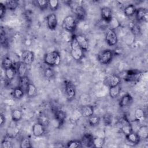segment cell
Instances as JSON below:
<instances>
[{
    "mask_svg": "<svg viewBox=\"0 0 148 148\" xmlns=\"http://www.w3.org/2000/svg\"><path fill=\"white\" fill-rule=\"evenodd\" d=\"M2 66L4 69H6L7 68L14 66V65L13 61L9 57H5L2 60Z\"/></svg>",
    "mask_w": 148,
    "mask_h": 148,
    "instance_id": "34",
    "label": "cell"
},
{
    "mask_svg": "<svg viewBox=\"0 0 148 148\" xmlns=\"http://www.w3.org/2000/svg\"><path fill=\"white\" fill-rule=\"evenodd\" d=\"M93 139L94 136L89 133H86L83 135L82 136L81 142L83 145V147H91L93 146Z\"/></svg>",
    "mask_w": 148,
    "mask_h": 148,
    "instance_id": "17",
    "label": "cell"
},
{
    "mask_svg": "<svg viewBox=\"0 0 148 148\" xmlns=\"http://www.w3.org/2000/svg\"><path fill=\"white\" fill-rule=\"evenodd\" d=\"M135 121L137 122H142L145 120L146 114L145 111L141 108H137L134 113Z\"/></svg>",
    "mask_w": 148,
    "mask_h": 148,
    "instance_id": "24",
    "label": "cell"
},
{
    "mask_svg": "<svg viewBox=\"0 0 148 148\" xmlns=\"http://www.w3.org/2000/svg\"><path fill=\"white\" fill-rule=\"evenodd\" d=\"M1 147L2 148H12L13 145L10 140L8 139H4L1 142Z\"/></svg>",
    "mask_w": 148,
    "mask_h": 148,
    "instance_id": "43",
    "label": "cell"
},
{
    "mask_svg": "<svg viewBox=\"0 0 148 148\" xmlns=\"http://www.w3.org/2000/svg\"><path fill=\"white\" fill-rule=\"evenodd\" d=\"M66 147L70 148H79L83 147V145L80 140H71L66 143Z\"/></svg>",
    "mask_w": 148,
    "mask_h": 148,
    "instance_id": "36",
    "label": "cell"
},
{
    "mask_svg": "<svg viewBox=\"0 0 148 148\" xmlns=\"http://www.w3.org/2000/svg\"><path fill=\"white\" fill-rule=\"evenodd\" d=\"M119 122L121 125L120 130L121 132L125 135V136L133 131L132 125L125 116L121 117L120 119Z\"/></svg>",
    "mask_w": 148,
    "mask_h": 148,
    "instance_id": "7",
    "label": "cell"
},
{
    "mask_svg": "<svg viewBox=\"0 0 148 148\" xmlns=\"http://www.w3.org/2000/svg\"><path fill=\"white\" fill-rule=\"evenodd\" d=\"M75 36L80 47L84 50V51H87L89 47V42L88 39L85 36L81 34L75 35Z\"/></svg>",
    "mask_w": 148,
    "mask_h": 148,
    "instance_id": "13",
    "label": "cell"
},
{
    "mask_svg": "<svg viewBox=\"0 0 148 148\" xmlns=\"http://www.w3.org/2000/svg\"><path fill=\"white\" fill-rule=\"evenodd\" d=\"M12 120L14 122H18L23 117V112L18 109H14L12 111Z\"/></svg>",
    "mask_w": 148,
    "mask_h": 148,
    "instance_id": "25",
    "label": "cell"
},
{
    "mask_svg": "<svg viewBox=\"0 0 148 148\" xmlns=\"http://www.w3.org/2000/svg\"><path fill=\"white\" fill-rule=\"evenodd\" d=\"M59 7V1L57 0H50L48 1V8L52 10L55 11L57 10Z\"/></svg>",
    "mask_w": 148,
    "mask_h": 148,
    "instance_id": "41",
    "label": "cell"
},
{
    "mask_svg": "<svg viewBox=\"0 0 148 148\" xmlns=\"http://www.w3.org/2000/svg\"><path fill=\"white\" fill-rule=\"evenodd\" d=\"M45 127L39 123V122L35 123L32 128V131L34 136L36 137H40L43 136L45 133Z\"/></svg>",
    "mask_w": 148,
    "mask_h": 148,
    "instance_id": "14",
    "label": "cell"
},
{
    "mask_svg": "<svg viewBox=\"0 0 148 148\" xmlns=\"http://www.w3.org/2000/svg\"><path fill=\"white\" fill-rule=\"evenodd\" d=\"M135 17L138 21H147L148 17L147 10L144 8L136 9L135 12Z\"/></svg>",
    "mask_w": 148,
    "mask_h": 148,
    "instance_id": "15",
    "label": "cell"
},
{
    "mask_svg": "<svg viewBox=\"0 0 148 148\" xmlns=\"http://www.w3.org/2000/svg\"><path fill=\"white\" fill-rule=\"evenodd\" d=\"M17 73V69L15 66L7 68L5 69V74L6 79L8 82H11L14 77Z\"/></svg>",
    "mask_w": 148,
    "mask_h": 148,
    "instance_id": "23",
    "label": "cell"
},
{
    "mask_svg": "<svg viewBox=\"0 0 148 148\" xmlns=\"http://www.w3.org/2000/svg\"><path fill=\"white\" fill-rule=\"evenodd\" d=\"M47 25L50 30H55L57 28L58 21L57 17L55 13H50L46 17Z\"/></svg>",
    "mask_w": 148,
    "mask_h": 148,
    "instance_id": "11",
    "label": "cell"
},
{
    "mask_svg": "<svg viewBox=\"0 0 148 148\" xmlns=\"http://www.w3.org/2000/svg\"><path fill=\"white\" fill-rule=\"evenodd\" d=\"M20 147L21 148H30L32 147V146L31 145V142L30 139L28 137H23L20 140Z\"/></svg>",
    "mask_w": 148,
    "mask_h": 148,
    "instance_id": "37",
    "label": "cell"
},
{
    "mask_svg": "<svg viewBox=\"0 0 148 148\" xmlns=\"http://www.w3.org/2000/svg\"><path fill=\"white\" fill-rule=\"evenodd\" d=\"M125 138L128 142L132 144L133 145L138 144L140 140L136 133L133 131L130 134H128L127 135H125Z\"/></svg>",
    "mask_w": 148,
    "mask_h": 148,
    "instance_id": "22",
    "label": "cell"
},
{
    "mask_svg": "<svg viewBox=\"0 0 148 148\" xmlns=\"http://www.w3.org/2000/svg\"><path fill=\"white\" fill-rule=\"evenodd\" d=\"M24 93H25L24 90L22 89L20 87L17 86L13 89L12 92V95L14 98L19 99L23 97V96L24 95Z\"/></svg>",
    "mask_w": 148,
    "mask_h": 148,
    "instance_id": "30",
    "label": "cell"
},
{
    "mask_svg": "<svg viewBox=\"0 0 148 148\" xmlns=\"http://www.w3.org/2000/svg\"><path fill=\"white\" fill-rule=\"evenodd\" d=\"M114 54L112 50L106 49L101 51L97 56V60L103 65L109 64L112 60Z\"/></svg>",
    "mask_w": 148,
    "mask_h": 148,
    "instance_id": "4",
    "label": "cell"
},
{
    "mask_svg": "<svg viewBox=\"0 0 148 148\" xmlns=\"http://www.w3.org/2000/svg\"><path fill=\"white\" fill-rule=\"evenodd\" d=\"M94 107L91 105H86L83 106L81 109V114L84 117H89L94 114Z\"/></svg>",
    "mask_w": 148,
    "mask_h": 148,
    "instance_id": "21",
    "label": "cell"
},
{
    "mask_svg": "<svg viewBox=\"0 0 148 148\" xmlns=\"http://www.w3.org/2000/svg\"><path fill=\"white\" fill-rule=\"evenodd\" d=\"M38 7L41 10H45L48 8V1L46 0H38L36 1Z\"/></svg>",
    "mask_w": 148,
    "mask_h": 148,
    "instance_id": "42",
    "label": "cell"
},
{
    "mask_svg": "<svg viewBox=\"0 0 148 148\" xmlns=\"http://www.w3.org/2000/svg\"><path fill=\"white\" fill-rule=\"evenodd\" d=\"M30 83L31 82H30L29 79L27 76L21 77L19 78L18 86L20 87L22 89H23L24 90V91L25 92L27 88Z\"/></svg>",
    "mask_w": 148,
    "mask_h": 148,
    "instance_id": "29",
    "label": "cell"
},
{
    "mask_svg": "<svg viewBox=\"0 0 148 148\" xmlns=\"http://www.w3.org/2000/svg\"><path fill=\"white\" fill-rule=\"evenodd\" d=\"M88 123L91 127L97 126L100 123V117L96 115H92L88 117Z\"/></svg>",
    "mask_w": 148,
    "mask_h": 148,
    "instance_id": "33",
    "label": "cell"
},
{
    "mask_svg": "<svg viewBox=\"0 0 148 148\" xmlns=\"http://www.w3.org/2000/svg\"><path fill=\"white\" fill-rule=\"evenodd\" d=\"M133 102L132 97L128 93L123 95L119 101V105L121 108L130 106Z\"/></svg>",
    "mask_w": 148,
    "mask_h": 148,
    "instance_id": "16",
    "label": "cell"
},
{
    "mask_svg": "<svg viewBox=\"0 0 148 148\" xmlns=\"http://www.w3.org/2000/svg\"><path fill=\"white\" fill-rule=\"evenodd\" d=\"M6 121V118L4 116V114H3L2 113H1L0 115V124L1 126H2L3 125V124L5 123Z\"/></svg>",
    "mask_w": 148,
    "mask_h": 148,
    "instance_id": "46",
    "label": "cell"
},
{
    "mask_svg": "<svg viewBox=\"0 0 148 148\" xmlns=\"http://www.w3.org/2000/svg\"><path fill=\"white\" fill-rule=\"evenodd\" d=\"M74 13L78 20H83L86 16V12L84 8L82 6H76L74 8Z\"/></svg>",
    "mask_w": 148,
    "mask_h": 148,
    "instance_id": "18",
    "label": "cell"
},
{
    "mask_svg": "<svg viewBox=\"0 0 148 148\" xmlns=\"http://www.w3.org/2000/svg\"><path fill=\"white\" fill-rule=\"evenodd\" d=\"M140 140L147 139L148 138V127L146 125H143L138 128L136 132Z\"/></svg>",
    "mask_w": 148,
    "mask_h": 148,
    "instance_id": "20",
    "label": "cell"
},
{
    "mask_svg": "<svg viewBox=\"0 0 148 148\" xmlns=\"http://www.w3.org/2000/svg\"><path fill=\"white\" fill-rule=\"evenodd\" d=\"M121 87L120 84L115 86L114 87H112L110 88H109V95L110 97L114 99V98H116L120 94V92H121Z\"/></svg>",
    "mask_w": 148,
    "mask_h": 148,
    "instance_id": "26",
    "label": "cell"
},
{
    "mask_svg": "<svg viewBox=\"0 0 148 148\" xmlns=\"http://www.w3.org/2000/svg\"><path fill=\"white\" fill-rule=\"evenodd\" d=\"M25 92L28 97L32 98L36 95L37 93V89L33 83H30L27 88Z\"/></svg>",
    "mask_w": 148,
    "mask_h": 148,
    "instance_id": "28",
    "label": "cell"
},
{
    "mask_svg": "<svg viewBox=\"0 0 148 148\" xmlns=\"http://www.w3.org/2000/svg\"><path fill=\"white\" fill-rule=\"evenodd\" d=\"M101 19L109 23L113 18V13L112 9L109 7H103L101 9Z\"/></svg>",
    "mask_w": 148,
    "mask_h": 148,
    "instance_id": "12",
    "label": "cell"
},
{
    "mask_svg": "<svg viewBox=\"0 0 148 148\" xmlns=\"http://www.w3.org/2000/svg\"><path fill=\"white\" fill-rule=\"evenodd\" d=\"M35 58V55L33 51L31 50H24L21 56V61L23 62L27 65H31Z\"/></svg>",
    "mask_w": 148,
    "mask_h": 148,
    "instance_id": "10",
    "label": "cell"
},
{
    "mask_svg": "<svg viewBox=\"0 0 148 148\" xmlns=\"http://www.w3.org/2000/svg\"><path fill=\"white\" fill-rule=\"evenodd\" d=\"M54 114V120L56 121L59 127L62 125L65 120L66 117V114L65 112L62 110L61 109L58 108L53 110Z\"/></svg>",
    "mask_w": 148,
    "mask_h": 148,
    "instance_id": "9",
    "label": "cell"
},
{
    "mask_svg": "<svg viewBox=\"0 0 148 148\" xmlns=\"http://www.w3.org/2000/svg\"><path fill=\"white\" fill-rule=\"evenodd\" d=\"M131 30L132 31V32L134 34H136L139 33V27H138L136 24H133L131 26Z\"/></svg>",
    "mask_w": 148,
    "mask_h": 148,
    "instance_id": "45",
    "label": "cell"
},
{
    "mask_svg": "<svg viewBox=\"0 0 148 148\" xmlns=\"http://www.w3.org/2000/svg\"><path fill=\"white\" fill-rule=\"evenodd\" d=\"M136 8L133 4L128 5L124 9V14L127 17H131L135 14Z\"/></svg>",
    "mask_w": 148,
    "mask_h": 148,
    "instance_id": "27",
    "label": "cell"
},
{
    "mask_svg": "<svg viewBox=\"0 0 148 148\" xmlns=\"http://www.w3.org/2000/svg\"><path fill=\"white\" fill-rule=\"evenodd\" d=\"M102 121L105 125L109 126L112 123V116L110 113H105L102 116Z\"/></svg>",
    "mask_w": 148,
    "mask_h": 148,
    "instance_id": "39",
    "label": "cell"
},
{
    "mask_svg": "<svg viewBox=\"0 0 148 148\" xmlns=\"http://www.w3.org/2000/svg\"><path fill=\"white\" fill-rule=\"evenodd\" d=\"M38 122H39L46 127L49 124L50 120L47 114L45 113H41L39 115L38 117Z\"/></svg>",
    "mask_w": 148,
    "mask_h": 148,
    "instance_id": "31",
    "label": "cell"
},
{
    "mask_svg": "<svg viewBox=\"0 0 148 148\" xmlns=\"http://www.w3.org/2000/svg\"><path fill=\"white\" fill-rule=\"evenodd\" d=\"M0 38H1V45L4 46H7L8 45V38L6 35L5 30H3L2 27H1V28Z\"/></svg>",
    "mask_w": 148,
    "mask_h": 148,
    "instance_id": "40",
    "label": "cell"
},
{
    "mask_svg": "<svg viewBox=\"0 0 148 148\" xmlns=\"http://www.w3.org/2000/svg\"><path fill=\"white\" fill-rule=\"evenodd\" d=\"M105 144V139L102 137L97 136L94 137L93 139V146L94 147H102Z\"/></svg>",
    "mask_w": 148,
    "mask_h": 148,
    "instance_id": "35",
    "label": "cell"
},
{
    "mask_svg": "<svg viewBox=\"0 0 148 148\" xmlns=\"http://www.w3.org/2000/svg\"><path fill=\"white\" fill-rule=\"evenodd\" d=\"M121 78L117 75H108L104 80V83L109 88L114 87L115 86L120 84L121 83Z\"/></svg>",
    "mask_w": 148,
    "mask_h": 148,
    "instance_id": "8",
    "label": "cell"
},
{
    "mask_svg": "<svg viewBox=\"0 0 148 148\" xmlns=\"http://www.w3.org/2000/svg\"><path fill=\"white\" fill-rule=\"evenodd\" d=\"M16 69H17V73L19 78L27 76V65L21 61L17 64Z\"/></svg>",
    "mask_w": 148,
    "mask_h": 148,
    "instance_id": "19",
    "label": "cell"
},
{
    "mask_svg": "<svg viewBox=\"0 0 148 148\" xmlns=\"http://www.w3.org/2000/svg\"><path fill=\"white\" fill-rule=\"evenodd\" d=\"M5 5L7 9H9L11 11H14L18 8L19 3L16 0H11L7 1L5 3Z\"/></svg>",
    "mask_w": 148,
    "mask_h": 148,
    "instance_id": "32",
    "label": "cell"
},
{
    "mask_svg": "<svg viewBox=\"0 0 148 148\" xmlns=\"http://www.w3.org/2000/svg\"><path fill=\"white\" fill-rule=\"evenodd\" d=\"M6 10H7V8L6 7L5 4H3L2 2H1L0 3V18L1 19H2L5 16Z\"/></svg>",
    "mask_w": 148,
    "mask_h": 148,
    "instance_id": "44",
    "label": "cell"
},
{
    "mask_svg": "<svg viewBox=\"0 0 148 148\" xmlns=\"http://www.w3.org/2000/svg\"><path fill=\"white\" fill-rule=\"evenodd\" d=\"M44 76L47 79H51L55 76V71L51 67L49 66L45 69Z\"/></svg>",
    "mask_w": 148,
    "mask_h": 148,
    "instance_id": "38",
    "label": "cell"
},
{
    "mask_svg": "<svg viewBox=\"0 0 148 148\" xmlns=\"http://www.w3.org/2000/svg\"><path fill=\"white\" fill-rule=\"evenodd\" d=\"M76 88L71 82L66 81L64 83V95L68 101H72L76 96Z\"/></svg>",
    "mask_w": 148,
    "mask_h": 148,
    "instance_id": "5",
    "label": "cell"
},
{
    "mask_svg": "<svg viewBox=\"0 0 148 148\" xmlns=\"http://www.w3.org/2000/svg\"><path fill=\"white\" fill-rule=\"evenodd\" d=\"M70 45L72 57L77 61H81L84 56V51L79 45L75 35H73L71 37Z\"/></svg>",
    "mask_w": 148,
    "mask_h": 148,
    "instance_id": "1",
    "label": "cell"
},
{
    "mask_svg": "<svg viewBox=\"0 0 148 148\" xmlns=\"http://www.w3.org/2000/svg\"><path fill=\"white\" fill-rule=\"evenodd\" d=\"M76 18L72 15H68L65 17L62 23V27L69 32H73L76 28Z\"/></svg>",
    "mask_w": 148,
    "mask_h": 148,
    "instance_id": "3",
    "label": "cell"
},
{
    "mask_svg": "<svg viewBox=\"0 0 148 148\" xmlns=\"http://www.w3.org/2000/svg\"><path fill=\"white\" fill-rule=\"evenodd\" d=\"M105 40L110 46H115L117 42L118 38L116 32L114 28H109L105 35Z\"/></svg>",
    "mask_w": 148,
    "mask_h": 148,
    "instance_id": "6",
    "label": "cell"
},
{
    "mask_svg": "<svg viewBox=\"0 0 148 148\" xmlns=\"http://www.w3.org/2000/svg\"><path fill=\"white\" fill-rule=\"evenodd\" d=\"M45 64L50 67L58 66L61 62V56L57 50H53L46 53L43 58Z\"/></svg>",
    "mask_w": 148,
    "mask_h": 148,
    "instance_id": "2",
    "label": "cell"
}]
</instances>
